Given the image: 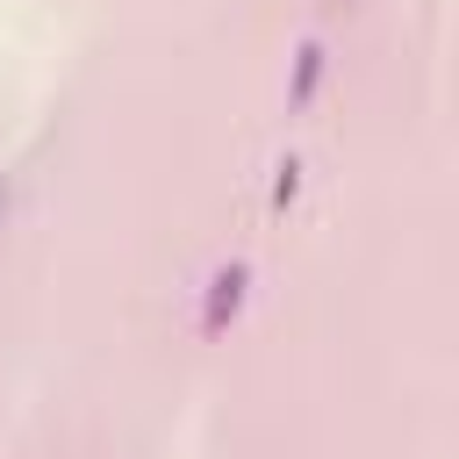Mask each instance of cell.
Masks as SVG:
<instances>
[{
    "label": "cell",
    "instance_id": "1",
    "mask_svg": "<svg viewBox=\"0 0 459 459\" xmlns=\"http://www.w3.org/2000/svg\"><path fill=\"white\" fill-rule=\"evenodd\" d=\"M208 287H215V294H208V330H222V323L237 316V301H244V265H230V273H215Z\"/></svg>",
    "mask_w": 459,
    "mask_h": 459
},
{
    "label": "cell",
    "instance_id": "2",
    "mask_svg": "<svg viewBox=\"0 0 459 459\" xmlns=\"http://www.w3.org/2000/svg\"><path fill=\"white\" fill-rule=\"evenodd\" d=\"M316 79H323V50L308 43V50H301V65H294V108H301V100L316 93Z\"/></svg>",
    "mask_w": 459,
    "mask_h": 459
}]
</instances>
